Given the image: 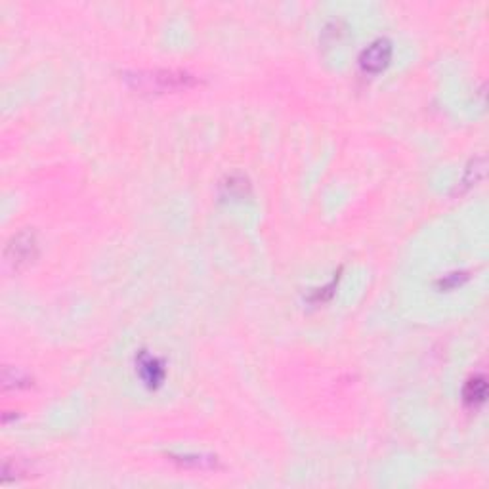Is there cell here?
<instances>
[{
  "instance_id": "1",
  "label": "cell",
  "mask_w": 489,
  "mask_h": 489,
  "mask_svg": "<svg viewBox=\"0 0 489 489\" xmlns=\"http://www.w3.org/2000/svg\"><path fill=\"white\" fill-rule=\"evenodd\" d=\"M123 79L132 90H138L142 94H167V92L188 90L197 84L195 75L188 71L174 69L128 71Z\"/></svg>"
},
{
  "instance_id": "2",
  "label": "cell",
  "mask_w": 489,
  "mask_h": 489,
  "mask_svg": "<svg viewBox=\"0 0 489 489\" xmlns=\"http://www.w3.org/2000/svg\"><path fill=\"white\" fill-rule=\"evenodd\" d=\"M6 262L13 270H23L38 257L37 233L33 230H21L8 241L6 251H4Z\"/></svg>"
},
{
  "instance_id": "3",
  "label": "cell",
  "mask_w": 489,
  "mask_h": 489,
  "mask_svg": "<svg viewBox=\"0 0 489 489\" xmlns=\"http://www.w3.org/2000/svg\"><path fill=\"white\" fill-rule=\"evenodd\" d=\"M392 60V43L388 38H376L359 54V67L365 75H378L388 67Z\"/></svg>"
},
{
  "instance_id": "4",
  "label": "cell",
  "mask_w": 489,
  "mask_h": 489,
  "mask_svg": "<svg viewBox=\"0 0 489 489\" xmlns=\"http://www.w3.org/2000/svg\"><path fill=\"white\" fill-rule=\"evenodd\" d=\"M136 373L144 381L145 386H150V388H159L163 384L164 376H167L163 361L157 356H153V354L145 350H142L136 356Z\"/></svg>"
},
{
  "instance_id": "5",
  "label": "cell",
  "mask_w": 489,
  "mask_h": 489,
  "mask_svg": "<svg viewBox=\"0 0 489 489\" xmlns=\"http://www.w3.org/2000/svg\"><path fill=\"white\" fill-rule=\"evenodd\" d=\"M488 398V383L485 376L476 375L472 376L463 390V400L468 408H480Z\"/></svg>"
},
{
  "instance_id": "6",
  "label": "cell",
  "mask_w": 489,
  "mask_h": 489,
  "mask_svg": "<svg viewBox=\"0 0 489 489\" xmlns=\"http://www.w3.org/2000/svg\"><path fill=\"white\" fill-rule=\"evenodd\" d=\"M170 459L186 468H199V471L216 468V463H218L216 457H205V455H172L170 453Z\"/></svg>"
},
{
  "instance_id": "7",
  "label": "cell",
  "mask_w": 489,
  "mask_h": 489,
  "mask_svg": "<svg viewBox=\"0 0 489 489\" xmlns=\"http://www.w3.org/2000/svg\"><path fill=\"white\" fill-rule=\"evenodd\" d=\"M222 189H224V193L233 197V199H241V197H244V195L251 191V184H249V180L244 176L232 174L227 176L226 182L222 184Z\"/></svg>"
},
{
  "instance_id": "8",
  "label": "cell",
  "mask_w": 489,
  "mask_h": 489,
  "mask_svg": "<svg viewBox=\"0 0 489 489\" xmlns=\"http://www.w3.org/2000/svg\"><path fill=\"white\" fill-rule=\"evenodd\" d=\"M33 378H29V375H26L23 371L19 369H10L6 367L4 373H2V384L4 388H27L31 384Z\"/></svg>"
},
{
  "instance_id": "9",
  "label": "cell",
  "mask_w": 489,
  "mask_h": 489,
  "mask_svg": "<svg viewBox=\"0 0 489 489\" xmlns=\"http://www.w3.org/2000/svg\"><path fill=\"white\" fill-rule=\"evenodd\" d=\"M483 176V157H478L474 159L471 163V167L466 169V174H464L463 178V186L464 188H471L472 184L480 182V178Z\"/></svg>"
}]
</instances>
